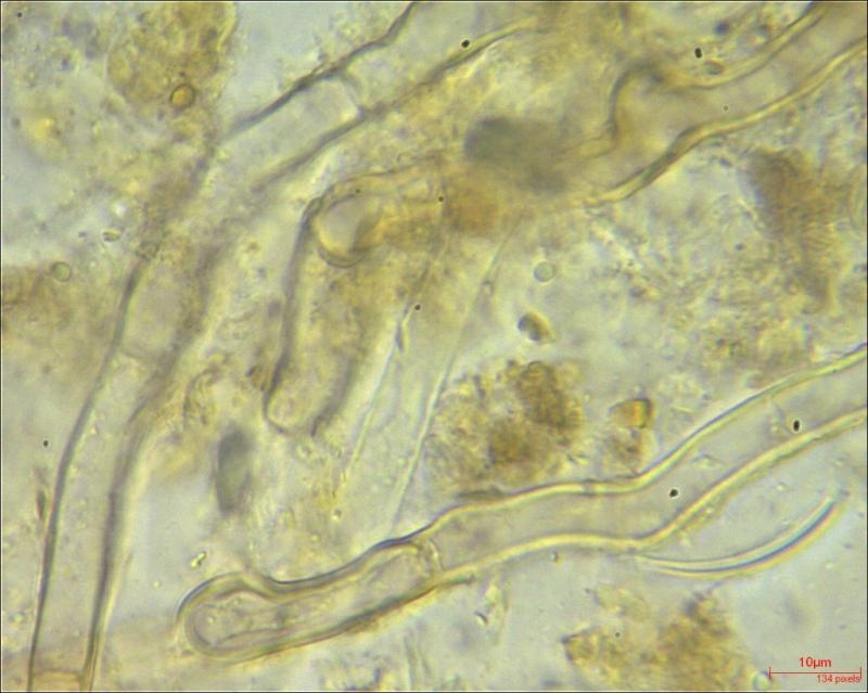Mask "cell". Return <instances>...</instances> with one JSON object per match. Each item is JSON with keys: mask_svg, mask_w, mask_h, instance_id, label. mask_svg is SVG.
<instances>
[{"mask_svg": "<svg viewBox=\"0 0 868 693\" xmlns=\"http://www.w3.org/2000/svg\"><path fill=\"white\" fill-rule=\"evenodd\" d=\"M464 149L474 162L508 172L527 188H561L557 161L562 145L546 125L508 117L483 118L469 131Z\"/></svg>", "mask_w": 868, "mask_h": 693, "instance_id": "1", "label": "cell"}, {"mask_svg": "<svg viewBox=\"0 0 868 693\" xmlns=\"http://www.w3.org/2000/svg\"><path fill=\"white\" fill-rule=\"evenodd\" d=\"M535 435L522 424L505 422L493 435V453L499 463L513 464L529 461L536 455L538 445Z\"/></svg>", "mask_w": 868, "mask_h": 693, "instance_id": "4", "label": "cell"}, {"mask_svg": "<svg viewBox=\"0 0 868 693\" xmlns=\"http://www.w3.org/2000/svg\"><path fill=\"white\" fill-rule=\"evenodd\" d=\"M521 396L527 416L535 423L554 429L570 425L569 405L548 370L535 367L525 373Z\"/></svg>", "mask_w": 868, "mask_h": 693, "instance_id": "3", "label": "cell"}, {"mask_svg": "<svg viewBox=\"0 0 868 693\" xmlns=\"http://www.w3.org/2000/svg\"><path fill=\"white\" fill-rule=\"evenodd\" d=\"M251 480V444L241 431H233L220 440L217 451L216 495L225 514L234 512L243 502Z\"/></svg>", "mask_w": 868, "mask_h": 693, "instance_id": "2", "label": "cell"}]
</instances>
